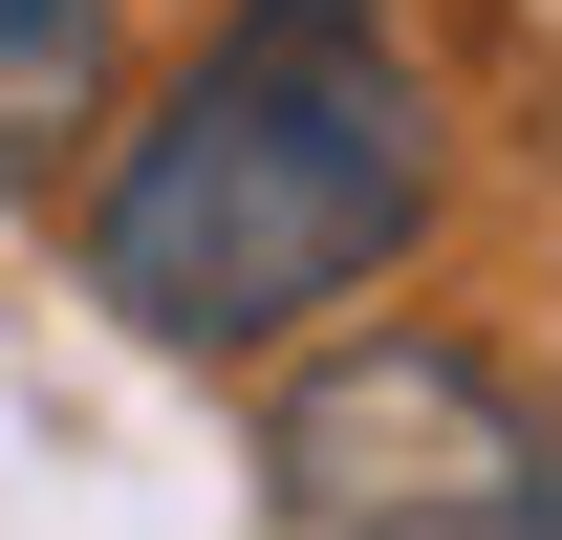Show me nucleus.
<instances>
[{
  "mask_svg": "<svg viewBox=\"0 0 562 540\" xmlns=\"http://www.w3.org/2000/svg\"><path fill=\"white\" fill-rule=\"evenodd\" d=\"M412 216H432L412 22L390 0H238L87 195V303H131L151 346H281L412 260Z\"/></svg>",
  "mask_w": 562,
  "mask_h": 540,
  "instance_id": "obj_1",
  "label": "nucleus"
},
{
  "mask_svg": "<svg viewBox=\"0 0 562 540\" xmlns=\"http://www.w3.org/2000/svg\"><path fill=\"white\" fill-rule=\"evenodd\" d=\"M109 131V0H0V173H66Z\"/></svg>",
  "mask_w": 562,
  "mask_h": 540,
  "instance_id": "obj_3",
  "label": "nucleus"
},
{
  "mask_svg": "<svg viewBox=\"0 0 562 540\" xmlns=\"http://www.w3.org/2000/svg\"><path fill=\"white\" fill-rule=\"evenodd\" d=\"M260 475L303 540H562V390L454 325H390L281 390Z\"/></svg>",
  "mask_w": 562,
  "mask_h": 540,
  "instance_id": "obj_2",
  "label": "nucleus"
}]
</instances>
